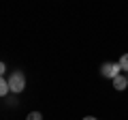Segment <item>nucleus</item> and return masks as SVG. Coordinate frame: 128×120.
Listing matches in <instances>:
<instances>
[{"mask_svg":"<svg viewBox=\"0 0 128 120\" xmlns=\"http://www.w3.org/2000/svg\"><path fill=\"white\" fill-rule=\"evenodd\" d=\"M9 88H11V92H15V94H19V92H24V88H26V75L22 73V71H13V73L9 75Z\"/></svg>","mask_w":128,"mask_h":120,"instance_id":"1","label":"nucleus"},{"mask_svg":"<svg viewBox=\"0 0 128 120\" xmlns=\"http://www.w3.org/2000/svg\"><path fill=\"white\" fill-rule=\"evenodd\" d=\"M120 73H122V69H120L118 62H105V65L100 67V75H102V77H107V79L118 77Z\"/></svg>","mask_w":128,"mask_h":120,"instance_id":"2","label":"nucleus"},{"mask_svg":"<svg viewBox=\"0 0 128 120\" xmlns=\"http://www.w3.org/2000/svg\"><path fill=\"white\" fill-rule=\"evenodd\" d=\"M111 82H113V88H115V90H126V88H128V77H126L124 73H120L118 77H113Z\"/></svg>","mask_w":128,"mask_h":120,"instance_id":"3","label":"nucleus"},{"mask_svg":"<svg viewBox=\"0 0 128 120\" xmlns=\"http://www.w3.org/2000/svg\"><path fill=\"white\" fill-rule=\"evenodd\" d=\"M9 92H11V88H9V82L4 79V75H0V97H6Z\"/></svg>","mask_w":128,"mask_h":120,"instance_id":"4","label":"nucleus"},{"mask_svg":"<svg viewBox=\"0 0 128 120\" xmlns=\"http://www.w3.org/2000/svg\"><path fill=\"white\" fill-rule=\"evenodd\" d=\"M118 65H120V69H122V73H128V54H124L122 58L118 60Z\"/></svg>","mask_w":128,"mask_h":120,"instance_id":"5","label":"nucleus"},{"mask_svg":"<svg viewBox=\"0 0 128 120\" xmlns=\"http://www.w3.org/2000/svg\"><path fill=\"white\" fill-rule=\"evenodd\" d=\"M26 120H43V114L41 111H30V114L26 116Z\"/></svg>","mask_w":128,"mask_h":120,"instance_id":"6","label":"nucleus"},{"mask_svg":"<svg viewBox=\"0 0 128 120\" xmlns=\"http://www.w3.org/2000/svg\"><path fill=\"white\" fill-rule=\"evenodd\" d=\"M4 71H6V65H4V62H0V75H4Z\"/></svg>","mask_w":128,"mask_h":120,"instance_id":"7","label":"nucleus"},{"mask_svg":"<svg viewBox=\"0 0 128 120\" xmlns=\"http://www.w3.org/2000/svg\"><path fill=\"white\" fill-rule=\"evenodd\" d=\"M83 120H98V118H94V116H86Z\"/></svg>","mask_w":128,"mask_h":120,"instance_id":"8","label":"nucleus"}]
</instances>
